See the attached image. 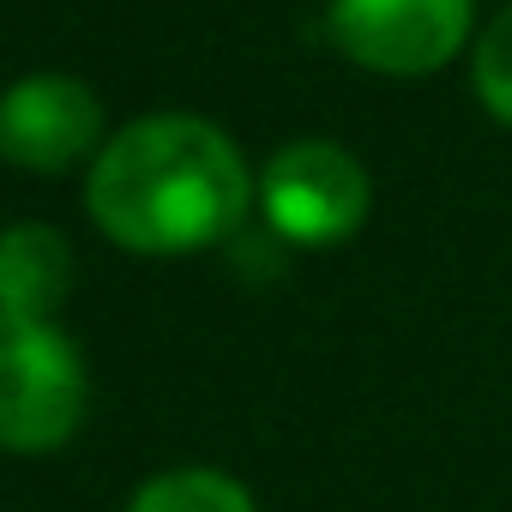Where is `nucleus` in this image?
<instances>
[{"label":"nucleus","instance_id":"f257e3e1","mask_svg":"<svg viewBox=\"0 0 512 512\" xmlns=\"http://www.w3.org/2000/svg\"><path fill=\"white\" fill-rule=\"evenodd\" d=\"M85 199L109 241L133 253H193L247 217L253 175L211 121L145 115L97 151Z\"/></svg>","mask_w":512,"mask_h":512},{"label":"nucleus","instance_id":"f03ea898","mask_svg":"<svg viewBox=\"0 0 512 512\" xmlns=\"http://www.w3.org/2000/svg\"><path fill=\"white\" fill-rule=\"evenodd\" d=\"M85 422V362L49 320L0 314V446L55 452Z\"/></svg>","mask_w":512,"mask_h":512},{"label":"nucleus","instance_id":"7ed1b4c3","mask_svg":"<svg viewBox=\"0 0 512 512\" xmlns=\"http://www.w3.org/2000/svg\"><path fill=\"white\" fill-rule=\"evenodd\" d=\"M260 205H266V223L284 241L332 247V241L356 235L362 217H368V169L344 145L302 139V145H284L266 163Z\"/></svg>","mask_w":512,"mask_h":512},{"label":"nucleus","instance_id":"20e7f679","mask_svg":"<svg viewBox=\"0 0 512 512\" xmlns=\"http://www.w3.org/2000/svg\"><path fill=\"white\" fill-rule=\"evenodd\" d=\"M332 43L368 73L416 79L458 55L470 37V0H332Z\"/></svg>","mask_w":512,"mask_h":512},{"label":"nucleus","instance_id":"39448f33","mask_svg":"<svg viewBox=\"0 0 512 512\" xmlns=\"http://www.w3.org/2000/svg\"><path fill=\"white\" fill-rule=\"evenodd\" d=\"M97 139H103V103L85 79L31 73L0 97V157L19 163V169L61 175Z\"/></svg>","mask_w":512,"mask_h":512},{"label":"nucleus","instance_id":"423d86ee","mask_svg":"<svg viewBox=\"0 0 512 512\" xmlns=\"http://www.w3.org/2000/svg\"><path fill=\"white\" fill-rule=\"evenodd\" d=\"M73 290V247L49 223H13L0 235V314L55 320Z\"/></svg>","mask_w":512,"mask_h":512},{"label":"nucleus","instance_id":"0eeeda50","mask_svg":"<svg viewBox=\"0 0 512 512\" xmlns=\"http://www.w3.org/2000/svg\"><path fill=\"white\" fill-rule=\"evenodd\" d=\"M127 512H253V500L223 470H163L133 494Z\"/></svg>","mask_w":512,"mask_h":512},{"label":"nucleus","instance_id":"6e6552de","mask_svg":"<svg viewBox=\"0 0 512 512\" xmlns=\"http://www.w3.org/2000/svg\"><path fill=\"white\" fill-rule=\"evenodd\" d=\"M476 91H482L488 115L512 127V7H506V13L482 31V43H476Z\"/></svg>","mask_w":512,"mask_h":512}]
</instances>
